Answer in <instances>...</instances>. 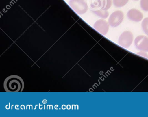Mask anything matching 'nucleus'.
I'll list each match as a JSON object with an SVG mask.
<instances>
[{
    "label": "nucleus",
    "instance_id": "0eeeda50",
    "mask_svg": "<svg viewBox=\"0 0 148 117\" xmlns=\"http://www.w3.org/2000/svg\"><path fill=\"white\" fill-rule=\"evenodd\" d=\"M94 27L102 34L105 35L109 30V24L105 20L100 19L95 23Z\"/></svg>",
    "mask_w": 148,
    "mask_h": 117
},
{
    "label": "nucleus",
    "instance_id": "423d86ee",
    "mask_svg": "<svg viewBox=\"0 0 148 117\" xmlns=\"http://www.w3.org/2000/svg\"><path fill=\"white\" fill-rule=\"evenodd\" d=\"M128 18L131 21L138 22L143 18V15L140 11L136 9H131L127 13Z\"/></svg>",
    "mask_w": 148,
    "mask_h": 117
},
{
    "label": "nucleus",
    "instance_id": "ddd939ff",
    "mask_svg": "<svg viewBox=\"0 0 148 117\" xmlns=\"http://www.w3.org/2000/svg\"><path fill=\"white\" fill-rule=\"evenodd\" d=\"M140 7L144 11L148 12V0H141Z\"/></svg>",
    "mask_w": 148,
    "mask_h": 117
},
{
    "label": "nucleus",
    "instance_id": "1a4fd4ad",
    "mask_svg": "<svg viewBox=\"0 0 148 117\" xmlns=\"http://www.w3.org/2000/svg\"><path fill=\"white\" fill-rule=\"evenodd\" d=\"M92 11L93 12L96 14L99 17L103 18H107L109 15V13L107 10L100 9L98 10H94Z\"/></svg>",
    "mask_w": 148,
    "mask_h": 117
},
{
    "label": "nucleus",
    "instance_id": "6e6552de",
    "mask_svg": "<svg viewBox=\"0 0 148 117\" xmlns=\"http://www.w3.org/2000/svg\"><path fill=\"white\" fill-rule=\"evenodd\" d=\"M90 5L92 11L102 9V0H90Z\"/></svg>",
    "mask_w": 148,
    "mask_h": 117
},
{
    "label": "nucleus",
    "instance_id": "f257e3e1",
    "mask_svg": "<svg viewBox=\"0 0 148 117\" xmlns=\"http://www.w3.org/2000/svg\"><path fill=\"white\" fill-rule=\"evenodd\" d=\"M4 88L7 92H22L24 88V82L21 77L11 75L5 80Z\"/></svg>",
    "mask_w": 148,
    "mask_h": 117
},
{
    "label": "nucleus",
    "instance_id": "7ed1b4c3",
    "mask_svg": "<svg viewBox=\"0 0 148 117\" xmlns=\"http://www.w3.org/2000/svg\"><path fill=\"white\" fill-rule=\"evenodd\" d=\"M134 40V36L132 32L125 31L121 34L118 40L119 45L122 47L127 48L132 44Z\"/></svg>",
    "mask_w": 148,
    "mask_h": 117
},
{
    "label": "nucleus",
    "instance_id": "9b49d317",
    "mask_svg": "<svg viewBox=\"0 0 148 117\" xmlns=\"http://www.w3.org/2000/svg\"><path fill=\"white\" fill-rule=\"evenodd\" d=\"M142 29L148 36V18L144 19L141 23Z\"/></svg>",
    "mask_w": 148,
    "mask_h": 117
},
{
    "label": "nucleus",
    "instance_id": "20e7f679",
    "mask_svg": "<svg viewBox=\"0 0 148 117\" xmlns=\"http://www.w3.org/2000/svg\"><path fill=\"white\" fill-rule=\"evenodd\" d=\"M124 19V14L121 11H115L111 14L108 19V23L112 27L120 25Z\"/></svg>",
    "mask_w": 148,
    "mask_h": 117
},
{
    "label": "nucleus",
    "instance_id": "39448f33",
    "mask_svg": "<svg viewBox=\"0 0 148 117\" xmlns=\"http://www.w3.org/2000/svg\"><path fill=\"white\" fill-rule=\"evenodd\" d=\"M134 45L137 49L142 52H148V37L145 35H139L134 40Z\"/></svg>",
    "mask_w": 148,
    "mask_h": 117
},
{
    "label": "nucleus",
    "instance_id": "9d476101",
    "mask_svg": "<svg viewBox=\"0 0 148 117\" xmlns=\"http://www.w3.org/2000/svg\"><path fill=\"white\" fill-rule=\"evenodd\" d=\"M129 0H113V5L117 8L123 7L126 5L129 2Z\"/></svg>",
    "mask_w": 148,
    "mask_h": 117
},
{
    "label": "nucleus",
    "instance_id": "4468645a",
    "mask_svg": "<svg viewBox=\"0 0 148 117\" xmlns=\"http://www.w3.org/2000/svg\"><path fill=\"white\" fill-rule=\"evenodd\" d=\"M134 1H138V0H134Z\"/></svg>",
    "mask_w": 148,
    "mask_h": 117
},
{
    "label": "nucleus",
    "instance_id": "f8f14e48",
    "mask_svg": "<svg viewBox=\"0 0 148 117\" xmlns=\"http://www.w3.org/2000/svg\"><path fill=\"white\" fill-rule=\"evenodd\" d=\"M103 6L102 9L108 10L111 8L112 4V0H102Z\"/></svg>",
    "mask_w": 148,
    "mask_h": 117
},
{
    "label": "nucleus",
    "instance_id": "f03ea898",
    "mask_svg": "<svg viewBox=\"0 0 148 117\" xmlns=\"http://www.w3.org/2000/svg\"><path fill=\"white\" fill-rule=\"evenodd\" d=\"M69 4L70 7L79 14H83L88 10L87 3L84 0H70Z\"/></svg>",
    "mask_w": 148,
    "mask_h": 117
}]
</instances>
